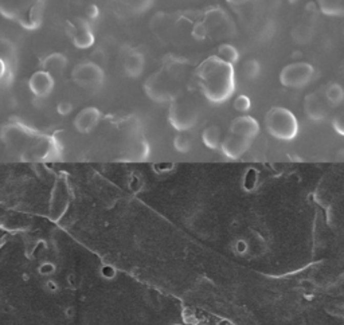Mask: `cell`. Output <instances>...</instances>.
Returning <instances> with one entry per match:
<instances>
[{
    "mask_svg": "<svg viewBox=\"0 0 344 325\" xmlns=\"http://www.w3.org/2000/svg\"><path fill=\"white\" fill-rule=\"evenodd\" d=\"M292 36H293L294 42L305 45L312 39L313 36V29L308 25H298L296 26L292 31Z\"/></svg>",
    "mask_w": 344,
    "mask_h": 325,
    "instance_id": "cell-18",
    "label": "cell"
},
{
    "mask_svg": "<svg viewBox=\"0 0 344 325\" xmlns=\"http://www.w3.org/2000/svg\"><path fill=\"white\" fill-rule=\"evenodd\" d=\"M175 147L180 150V152H186L188 148H190V140L187 139L186 136H178L175 139Z\"/></svg>",
    "mask_w": 344,
    "mask_h": 325,
    "instance_id": "cell-24",
    "label": "cell"
},
{
    "mask_svg": "<svg viewBox=\"0 0 344 325\" xmlns=\"http://www.w3.org/2000/svg\"><path fill=\"white\" fill-rule=\"evenodd\" d=\"M120 4H122L124 7L128 8L132 12H144L152 6L154 0H116Z\"/></svg>",
    "mask_w": 344,
    "mask_h": 325,
    "instance_id": "cell-19",
    "label": "cell"
},
{
    "mask_svg": "<svg viewBox=\"0 0 344 325\" xmlns=\"http://www.w3.org/2000/svg\"><path fill=\"white\" fill-rule=\"evenodd\" d=\"M217 57H219L222 61L227 62L230 64H234L240 59V53L236 50L233 45L229 43H222L219 45L218 50H217Z\"/></svg>",
    "mask_w": 344,
    "mask_h": 325,
    "instance_id": "cell-16",
    "label": "cell"
},
{
    "mask_svg": "<svg viewBox=\"0 0 344 325\" xmlns=\"http://www.w3.org/2000/svg\"><path fill=\"white\" fill-rule=\"evenodd\" d=\"M316 70L308 62L296 61L284 66L280 72V82L285 88L300 89L315 78Z\"/></svg>",
    "mask_w": 344,
    "mask_h": 325,
    "instance_id": "cell-5",
    "label": "cell"
},
{
    "mask_svg": "<svg viewBox=\"0 0 344 325\" xmlns=\"http://www.w3.org/2000/svg\"><path fill=\"white\" fill-rule=\"evenodd\" d=\"M326 100L330 102L332 106H337L344 101V88L337 82H331L326 88L324 92Z\"/></svg>",
    "mask_w": 344,
    "mask_h": 325,
    "instance_id": "cell-15",
    "label": "cell"
},
{
    "mask_svg": "<svg viewBox=\"0 0 344 325\" xmlns=\"http://www.w3.org/2000/svg\"><path fill=\"white\" fill-rule=\"evenodd\" d=\"M219 136H221V133H219L218 126H215V125L208 126L207 129H204V132H203L204 144H206L208 148H212V149H214V148L218 147Z\"/></svg>",
    "mask_w": 344,
    "mask_h": 325,
    "instance_id": "cell-20",
    "label": "cell"
},
{
    "mask_svg": "<svg viewBox=\"0 0 344 325\" xmlns=\"http://www.w3.org/2000/svg\"><path fill=\"white\" fill-rule=\"evenodd\" d=\"M73 45L77 49H89L93 46L94 35L93 31L90 29V25L85 19L75 18L73 21Z\"/></svg>",
    "mask_w": 344,
    "mask_h": 325,
    "instance_id": "cell-8",
    "label": "cell"
},
{
    "mask_svg": "<svg viewBox=\"0 0 344 325\" xmlns=\"http://www.w3.org/2000/svg\"><path fill=\"white\" fill-rule=\"evenodd\" d=\"M260 131V125L254 118L250 116H241V117L234 118L231 125H230V132L238 136L249 137L253 139Z\"/></svg>",
    "mask_w": 344,
    "mask_h": 325,
    "instance_id": "cell-9",
    "label": "cell"
},
{
    "mask_svg": "<svg viewBox=\"0 0 344 325\" xmlns=\"http://www.w3.org/2000/svg\"><path fill=\"white\" fill-rule=\"evenodd\" d=\"M85 14L89 19H96L97 16H98V14H100V10H98V7H97L96 4H89V6L86 7Z\"/></svg>",
    "mask_w": 344,
    "mask_h": 325,
    "instance_id": "cell-26",
    "label": "cell"
},
{
    "mask_svg": "<svg viewBox=\"0 0 344 325\" xmlns=\"http://www.w3.org/2000/svg\"><path fill=\"white\" fill-rule=\"evenodd\" d=\"M191 35H192L193 39L197 40H203L207 38V27L202 21H197L192 27V31H191Z\"/></svg>",
    "mask_w": 344,
    "mask_h": 325,
    "instance_id": "cell-22",
    "label": "cell"
},
{
    "mask_svg": "<svg viewBox=\"0 0 344 325\" xmlns=\"http://www.w3.org/2000/svg\"><path fill=\"white\" fill-rule=\"evenodd\" d=\"M305 10H307V12H311V14H316V12H317V6H316L313 2H311V3H308L307 6H305Z\"/></svg>",
    "mask_w": 344,
    "mask_h": 325,
    "instance_id": "cell-27",
    "label": "cell"
},
{
    "mask_svg": "<svg viewBox=\"0 0 344 325\" xmlns=\"http://www.w3.org/2000/svg\"><path fill=\"white\" fill-rule=\"evenodd\" d=\"M101 112L94 106L85 107L79 112L74 120V126L78 129L79 132L86 133L92 131L97 125V122L100 121Z\"/></svg>",
    "mask_w": 344,
    "mask_h": 325,
    "instance_id": "cell-10",
    "label": "cell"
},
{
    "mask_svg": "<svg viewBox=\"0 0 344 325\" xmlns=\"http://www.w3.org/2000/svg\"><path fill=\"white\" fill-rule=\"evenodd\" d=\"M169 122L179 131L188 129L198 118L197 98L190 93H182L169 105Z\"/></svg>",
    "mask_w": 344,
    "mask_h": 325,
    "instance_id": "cell-4",
    "label": "cell"
},
{
    "mask_svg": "<svg viewBox=\"0 0 344 325\" xmlns=\"http://www.w3.org/2000/svg\"><path fill=\"white\" fill-rule=\"evenodd\" d=\"M241 73H242L244 78L247 79V81H254L255 78H258L260 73H261V64H260L257 59H247L242 64Z\"/></svg>",
    "mask_w": 344,
    "mask_h": 325,
    "instance_id": "cell-17",
    "label": "cell"
},
{
    "mask_svg": "<svg viewBox=\"0 0 344 325\" xmlns=\"http://www.w3.org/2000/svg\"><path fill=\"white\" fill-rule=\"evenodd\" d=\"M66 66H68V58L61 53L50 54L46 58H43V61L40 62V69L49 72L54 77H61Z\"/></svg>",
    "mask_w": 344,
    "mask_h": 325,
    "instance_id": "cell-13",
    "label": "cell"
},
{
    "mask_svg": "<svg viewBox=\"0 0 344 325\" xmlns=\"http://www.w3.org/2000/svg\"><path fill=\"white\" fill-rule=\"evenodd\" d=\"M265 124L272 136L281 140H292L298 132V121L296 116L283 106H274L266 113Z\"/></svg>",
    "mask_w": 344,
    "mask_h": 325,
    "instance_id": "cell-3",
    "label": "cell"
},
{
    "mask_svg": "<svg viewBox=\"0 0 344 325\" xmlns=\"http://www.w3.org/2000/svg\"><path fill=\"white\" fill-rule=\"evenodd\" d=\"M145 68V58L141 51L131 50L124 58V70L131 78H139Z\"/></svg>",
    "mask_w": 344,
    "mask_h": 325,
    "instance_id": "cell-11",
    "label": "cell"
},
{
    "mask_svg": "<svg viewBox=\"0 0 344 325\" xmlns=\"http://www.w3.org/2000/svg\"><path fill=\"white\" fill-rule=\"evenodd\" d=\"M288 3H289V4H292V6H293V4L298 3V0H288Z\"/></svg>",
    "mask_w": 344,
    "mask_h": 325,
    "instance_id": "cell-29",
    "label": "cell"
},
{
    "mask_svg": "<svg viewBox=\"0 0 344 325\" xmlns=\"http://www.w3.org/2000/svg\"><path fill=\"white\" fill-rule=\"evenodd\" d=\"M226 2L231 4V6H242V4L247 3L249 0H226Z\"/></svg>",
    "mask_w": 344,
    "mask_h": 325,
    "instance_id": "cell-28",
    "label": "cell"
},
{
    "mask_svg": "<svg viewBox=\"0 0 344 325\" xmlns=\"http://www.w3.org/2000/svg\"><path fill=\"white\" fill-rule=\"evenodd\" d=\"M55 86V77L46 70H38L30 77L29 88L35 97L45 98L49 97Z\"/></svg>",
    "mask_w": 344,
    "mask_h": 325,
    "instance_id": "cell-7",
    "label": "cell"
},
{
    "mask_svg": "<svg viewBox=\"0 0 344 325\" xmlns=\"http://www.w3.org/2000/svg\"><path fill=\"white\" fill-rule=\"evenodd\" d=\"M250 140L251 139H249V137L238 136V135H233L231 133L225 140V143L222 144V148L227 156H230V158H238V156H241L249 148Z\"/></svg>",
    "mask_w": 344,
    "mask_h": 325,
    "instance_id": "cell-12",
    "label": "cell"
},
{
    "mask_svg": "<svg viewBox=\"0 0 344 325\" xmlns=\"http://www.w3.org/2000/svg\"><path fill=\"white\" fill-rule=\"evenodd\" d=\"M175 66L176 62H171L148 77L144 83V90L150 100L158 102H172L176 97L183 93L180 77Z\"/></svg>",
    "mask_w": 344,
    "mask_h": 325,
    "instance_id": "cell-2",
    "label": "cell"
},
{
    "mask_svg": "<svg viewBox=\"0 0 344 325\" xmlns=\"http://www.w3.org/2000/svg\"><path fill=\"white\" fill-rule=\"evenodd\" d=\"M72 78L75 83L82 88H97L105 79L104 70L94 62H81L73 69Z\"/></svg>",
    "mask_w": 344,
    "mask_h": 325,
    "instance_id": "cell-6",
    "label": "cell"
},
{
    "mask_svg": "<svg viewBox=\"0 0 344 325\" xmlns=\"http://www.w3.org/2000/svg\"><path fill=\"white\" fill-rule=\"evenodd\" d=\"M234 109L238 112H242V113H245V112H247L249 109H250L251 106V101L250 98L247 96H245V94H240V96H236V98L234 100Z\"/></svg>",
    "mask_w": 344,
    "mask_h": 325,
    "instance_id": "cell-21",
    "label": "cell"
},
{
    "mask_svg": "<svg viewBox=\"0 0 344 325\" xmlns=\"http://www.w3.org/2000/svg\"><path fill=\"white\" fill-rule=\"evenodd\" d=\"M333 128L336 131L339 135H343L344 136V112L336 115V117L333 118Z\"/></svg>",
    "mask_w": 344,
    "mask_h": 325,
    "instance_id": "cell-23",
    "label": "cell"
},
{
    "mask_svg": "<svg viewBox=\"0 0 344 325\" xmlns=\"http://www.w3.org/2000/svg\"><path fill=\"white\" fill-rule=\"evenodd\" d=\"M198 85L212 104H222L235 92V73L233 64L217 55L206 58L197 69Z\"/></svg>",
    "mask_w": 344,
    "mask_h": 325,
    "instance_id": "cell-1",
    "label": "cell"
},
{
    "mask_svg": "<svg viewBox=\"0 0 344 325\" xmlns=\"http://www.w3.org/2000/svg\"><path fill=\"white\" fill-rule=\"evenodd\" d=\"M57 111L61 116H68V115H70V113H72L73 105L70 104V102H68V101H62V102H59V104H58Z\"/></svg>",
    "mask_w": 344,
    "mask_h": 325,
    "instance_id": "cell-25",
    "label": "cell"
},
{
    "mask_svg": "<svg viewBox=\"0 0 344 325\" xmlns=\"http://www.w3.org/2000/svg\"><path fill=\"white\" fill-rule=\"evenodd\" d=\"M305 113L312 120H322L326 116V106L322 104L321 98L316 93H311L304 100Z\"/></svg>",
    "mask_w": 344,
    "mask_h": 325,
    "instance_id": "cell-14",
    "label": "cell"
}]
</instances>
